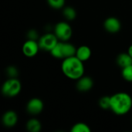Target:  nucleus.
Masks as SVG:
<instances>
[{
    "label": "nucleus",
    "instance_id": "obj_1",
    "mask_svg": "<svg viewBox=\"0 0 132 132\" xmlns=\"http://www.w3.org/2000/svg\"><path fill=\"white\" fill-rule=\"evenodd\" d=\"M61 69L62 72L67 78L73 80H77L84 74V62L76 56L63 59Z\"/></svg>",
    "mask_w": 132,
    "mask_h": 132
},
{
    "label": "nucleus",
    "instance_id": "obj_2",
    "mask_svg": "<svg viewBox=\"0 0 132 132\" xmlns=\"http://www.w3.org/2000/svg\"><path fill=\"white\" fill-rule=\"evenodd\" d=\"M132 108L131 95L125 92H118L111 97V109L117 115L128 114Z\"/></svg>",
    "mask_w": 132,
    "mask_h": 132
},
{
    "label": "nucleus",
    "instance_id": "obj_3",
    "mask_svg": "<svg viewBox=\"0 0 132 132\" xmlns=\"http://www.w3.org/2000/svg\"><path fill=\"white\" fill-rule=\"evenodd\" d=\"M21 90L22 84L17 78H8L2 86V93L6 97H16Z\"/></svg>",
    "mask_w": 132,
    "mask_h": 132
},
{
    "label": "nucleus",
    "instance_id": "obj_4",
    "mask_svg": "<svg viewBox=\"0 0 132 132\" xmlns=\"http://www.w3.org/2000/svg\"><path fill=\"white\" fill-rule=\"evenodd\" d=\"M73 30L70 25L67 22H60L54 27V34L60 41L67 42L72 36Z\"/></svg>",
    "mask_w": 132,
    "mask_h": 132
},
{
    "label": "nucleus",
    "instance_id": "obj_5",
    "mask_svg": "<svg viewBox=\"0 0 132 132\" xmlns=\"http://www.w3.org/2000/svg\"><path fill=\"white\" fill-rule=\"evenodd\" d=\"M58 42L59 39L54 33H46L38 40L40 50L50 52L58 43Z\"/></svg>",
    "mask_w": 132,
    "mask_h": 132
},
{
    "label": "nucleus",
    "instance_id": "obj_6",
    "mask_svg": "<svg viewBox=\"0 0 132 132\" xmlns=\"http://www.w3.org/2000/svg\"><path fill=\"white\" fill-rule=\"evenodd\" d=\"M40 47L37 40H32V39H27L23 43L22 47V53L27 57L35 56L38 53Z\"/></svg>",
    "mask_w": 132,
    "mask_h": 132
},
{
    "label": "nucleus",
    "instance_id": "obj_7",
    "mask_svg": "<svg viewBox=\"0 0 132 132\" xmlns=\"http://www.w3.org/2000/svg\"><path fill=\"white\" fill-rule=\"evenodd\" d=\"M44 108L43 102L41 99L34 97L30 99L26 105V110L29 114L32 115H37L39 114Z\"/></svg>",
    "mask_w": 132,
    "mask_h": 132
},
{
    "label": "nucleus",
    "instance_id": "obj_8",
    "mask_svg": "<svg viewBox=\"0 0 132 132\" xmlns=\"http://www.w3.org/2000/svg\"><path fill=\"white\" fill-rule=\"evenodd\" d=\"M104 27L110 33H117L121 28V23L118 18L109 17L105 19L104 22Z\"/></svg>",
    "mask_w": 132,
    "mask_h": 132
},
{
    "label": "nucleus",
    "instance_id": "obj_9",
    "mask_svg": "<svg viewBox=\"0 0 132 132\" xmlns=\"http://www.w3.org/2000/svg\"><path fill=\"white\" fill-rule=\"evenodd\" d=\"M94 86V80L90 77L83 76L77 80V89L80 92H87L92 89Z\"/></svg>",
    "mask_w": 132,
    "mask_h": 132
},
{
    "label": "nucleus",
    "instance_id": "obj_10",
    "mask_svg": "<svg viewBox=\"0 0 132 132\" xmlns=\"http://www.w3.org/2000/svg\"><path fill=\"white\" fill-rule=\"evenodd\" d=\"M2 121L5 127L12 128L18 122V115L14 111H8L3 114Z\"/></svg>",
    "mask_w": 132,
    "mask_h": 132
},
{
    "label": "nucleus",
    "instance_id": "obj_11",
    "mask_svg": "<svg viewBox=\"0 0 132 132\" xmlns=\"http://www.w3.org/2000/svg\"><path fill=\"white\" fill-rule=\"evenodd\" d=\"M92 55V52L89 46H80L77 49V52H76V56L80 59L81 61L85 62L87 60H88L90 56Z\"/></svg>",
    "mask_w": 132,
    "mask_h": 132
},
{
    "label": "nucleus",
    "instance_id": "obj_12",
    "mask_svg": "<svg viewBox=\"0 0 132 132\" xmlns=\"http://www.w3.org/2000/svg\"><path fill=\"white\" fill-rule=\"evenodd\" d=\"M61 46H62V55H63V60L67 57H70L76 55L77 48L70 43L63 42L61 41Z\"/></svg>",
    "mask_w": 132,
    "mask_h": 132
},
{
    "label": "nucleus",
    "instance_id": "obj_13",
    "mask_svg": "<svg viewBox=\"0 0 132 132\" xmlns=\"http://www.w3.org/2000/svg\"><path fill=\"white\" fill-rule=\"evenodd\" d=\"M117 63L121 68L128 67L132 65V57L128 53H120L117 57Z\"/></svg>",
    "mask_w": 132,
    "mask_h": 132
},
{
    "label": "nucleus",
    "instance_id": "obj_14",
    "mask_svg": "<svg viewBox=\"0 0 132 132\" xmlns=\"http://www.w3.org/2000/svg\"><path fill=\"white\" fill-rule=\"evenodd\" d=\"M26 129L29 132H39L42 129V125L38 119L31 118L26 123Z\"/></svg>",
    "mask_w": 132,
    "mask_h": 132
},
{
    "label": "nucleus",
    "instance_id": "obj_15",
    "mask_svg": "<svg viewBox=\"0 0 132 132\" xmlns=\"http://www.w3.org/2000/svg\"><path fill=\"white\" fill-rule=\"evenodd\" d=\"M63 14L64 18L69 21H72V20L75 19V18L77 16V12H76L75 9L71 6H67V7L64 8L63 11Z\"/></svg>",
    "mask_w": 132,
    "mask_h": 132
},
{
    "label": "nucleus",
    "instance_id": "obj_16",
    "mask_svg": "<svg viewBox=\"0 0 132 132\" xmlns=\"http://www.w3.org/2000/svg\"><path fill=\"white\" fill-rule=\"evenodd\" d=\"M90 127L83 122H78L72 126L71 131L72 132H90Z\"/></svg>",
    "mask_w": 132,
    "mask_h": 132
},
{
    "label": "nucleus",
    "instance_id": "obj_17",
    "mask_svg": "<svg viewBox=\"0 0 132 132\" xmlns=\"http://www.w3.org/2000/svg\"><path fill=\"white\" fill-rule=\"evenodd\" d=\"M51 55L56 59H63L62 55V46H61V41L58 42V43L50 51Z\"/></svg>",
    "mask_w": 132,
    "mask_h": 132
},
{
    "label": "nucleus",
    "instance_id": "obj_18",
    "mask_svg": "<svg viewBox=\"0 0 132 132\" xmlns=\"http://www.w3.org/2000/svg\"><path fill=\"white\" fill-rule=\"evenodd\" d=\"M99 106L103 110L111 109V97L104 96L99 100Z\"/></svg>",
    "mask_w": 132,
    "mask_h": 132
},
{
    "label": "nucleus",
    "instance_id": "obj_19",
    "mask_svg": "<svg viewBox=\"0 0 132 132\" xmlns=\"http://www.w3.org/2000/svg\"><path fill=\"white\" fill-rule=\"evenodd\" d=\"M121 75L126 81L132 82V65L122 68Z\"/></svg>",
    "mask_w": 132,
    "mask_h": 132
},
{
    "label": "nucleus",
    "instance_id": "obj_20",
    "mask_svg": "<svg viewBox=\"0 0 132 132\" xmlns=\"http://www.w3.org/2000/svg\"><path fill=\"white\" fill-rule=\"evenodd\" d=\"M48 5L54 9H60L65 5V0H46Z\"/></svg>",
    "mask_w": 132,
    "mask_h": 132
},
{
    "label": "nucleus",
    "instance_id": "obj_21",
    "mask_svg": "<svg viewBox=\"0 0 132 132\" xmlns=\"http://www.w3.org/2000/svg\"><path fill=\"white\" fill-rule=\"evenodd\" d=\"M6 74L9 78H17L19 75V70L15 66H9L6 68Z\"/></svg>",
    "mask_w": 132,
    "mask_h": 132
},
{
    "label": "nucleus",
    "instance_id": "obj_22",
    "mask_svg": "<svg viewBox=\"0 0 132 132\" xmlns=\"http://www.w3.org/2000/svg\"><path fill=\"white\" fill-rule=\"evenodd\" d=\"M27 39L32 40H39V34L38 32L35 29H29L27 32Z\"/></svg>",
    "mask_w": 132,
    "mask_h": 132
},
{
    "label": "nucleus",
    "instance_id": "obj_23",
    "mask_svg": "<svg viewBox=\"0 0 132 132\" xmlns=\"http://www.w3.org/2000/svg\"><path fill=\"white\" fill-rule=\"evenodd\" d=\"M128 53L131 55V56L132 57V45H131V46H129V48H128Z\"/></svg>",
    "mask_w": 132,
    "mask_h": 132
}]
</instances>
